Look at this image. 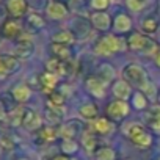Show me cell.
Here are the masks:
<instances>
[{"instance_id": "cell-1", "label": "cell", "mask_w": 160, "mask_h": 160, "mask_svg": "<svg viewBox=\"0 0 160 160\" xmlns=\"http://www.w3.org/2000/svg\"><path fill=\"white\" fill-rule=\"evenodd\" d=\"M127 49V41L116 35H104L94 44V52L102 57H110Z\"/></svg>"}, {"instance_id": "cell-2", "label": "cell", "mask_w": 160, "mask_h": 160, "mask_svg": "<svg viewBox=\"0 0 160 160\" xmlns=\"http://www.w3.org/2000/svg\"><path fill=\"white\" fill-rule=\"evenodd\" d=\"M122 132L124 135L138 148H143V149H148L151 144H152V135L148 132V129L140 124V122H127L124 127H122Z\"/></svg>"}, {"instance_id": "cell-3", "label": "cell", "mask_w": 160, "mask_h": 160, "mask_svg": "<svg viewBox=\"0 0 160 160\" xmlns=\"http://www.w3.org/2000/svg\"><path fill=\"white\" fill-rule=\"evenodd\" d=\"M122 78L127 80L132 87H137L138 91H143V93L151 85L149 80H148L146 71L140 64H137V63H129L127 66H124V69H122Z\"/></svg>"}, {"instance_id": "cell-4", "label": "cell", "mask_w": 160, "mask_h": 160, "mask_svg": "<svg viewBox=\"0 0 160 160\" xmlns=\"http://www.w3.org/2000/svg\"><path fill=\"white\" fill-rule=\"evenodd\" d=\"M127 47L132 52H140V53H157V44L152 41L149 36L140 32L130 33L127 38Z\"/></svg>"}, {"instance_id": "cell-5", "label": "cell", "mask_w": 160, "mask_h": 160, "mask_svg": "<svg viewBox=\"0 0 160 160\" xmlns=\"http://www.w3.org/2000/svg\"><path fill=\"white\" fill-rule=\"evenodd\" d=\"M129 113H130V105L127 104V101H119V99L112 101L107 105V108H105L107 118L110 121H113V122H118V121L126 119L129 116Z\"/></svg>"}, {"instance_id": "cell-6", "label": "cell", "mask_w": 160, "mask_h": 160, "mask_svg": "<svg viewBox=\"0 0 160 160\" xmlns=\"http://www.w3.org/2000/svg\"><path fill=\"white\" fill-rule=\"evenodd\" d=\"M82 129H83L82 121H78V119H69V121L63 122L58 130H60L61 140H74L80 132H82Z\"/></svg>"}, {"instance_id": "cell-7", "label": "cell", "mask_w": 160, "mask_h": 160, "mask_svg": "<svg viewBox=\"0 0 160 160\" xmlns=\"http://www.w3.org/2000/svg\"><path fill=\"white\" fill-rule=\"evenodd\" d=\"M21 124L27 129V130H39L42 126H41V116H39V113L36 112V110H33V108H30V107H27V108H24V112H22V121H21Z\"/></svg>"}, {"instance_id": "cell-8", "label": "cell", "mask_w": 160, "mask_h": 160, "mask_svg": "<svg viewBox=\"0 0 160 160\" xmlns=\"http://www.w3.org/2000/svg\"><path fill=\"white\" fill-rule=\"evenodd\" d=\"M2 35L8 39L18 41L22 35V24L19 22V19H13V18L5 19L2 24Z\"/></svg>"}, {"instance_id": "cell-9", "label": "cell", "mask_w": 160, "mask_h": 160, "mask_svg": "<svg viewBox=\"0 0 160 160\" xmlns=\"http://www.w3.org/2000/svg\"><path fill=\"white\" fill-rule=\"evenodd\" d=\"M5 8H7V13L10 14V18L19 19L27 14L28 3H27V0H7Z\"/></svg>"}, {"instance_id": "cell-10", "label": "cell", "mask_w": 160, "mask_h": 160, "mask_svg": "<svg viewBox=\"0 0 160 160\" xmlns=\"http://www.w3.org/2000/svg\"><path fill=\"white\" fill-rule=\"evenodd\" d=\"M90 22L99 32H107V30H110V27H113L112 18L105 11H94V13H91Z\"/></svg>"}, {"instance_id": "cell-11", "label": "cell", "mask_w": 160, "mask_h": 160, "mask_svg": "<svg viewBox=\"0 0 160 160\" xmlns=\"http://www.w3.org/2000/svg\"><path fill=\"white\" fill-rule=\"evenodd\" d=\"M112 93L119 101H127L132 96V85L124 78H118L112 83Z\"/></svg>"}, {"instance_id": "cell-12", "label": "cell", "mask_w": 160, "mask_h": 160, "mask_svg": "<svg viewBox=\"0 0 160 160\" xmlns=\"http://www.w3.org/2000/svg\"><path fill=\"white\" fill-rule=\"evenodd\" d=\"M46 71L57 75V77H63L69 74V63L68 61H61L55 57H50L46 61Z\"/></svg>"}, {"instance_id": "cell-13", "label": "cell", "mask_w": 160, "mask_h": 160, "mask_svg": "<svg viewBox=\"0 0 160 160\" xmlns=\"http://www.w3.org/2000/svg\"><path fill=\"white\" fill-rule=\"evenodd\" d=\"M46 13H47V16H49L50 19H53V21H61V19H64V18L69 14V8H68V5L63 3V2L52 0V2L47 5V8H46Z\"/></svg>"}, {"instance_id": "cell-14", "label": "cell", "mask_w": 160, "mask_h": 160, "mask_svg": "<svg viewBox=\"0 0 160 160\" xmlns=\"http://www.w3.org/2000/svg\"><path fill=\"white\" fill-rule=\"evenodd\" d=\"M72 35L75 36V39H85L90 33H91V24L90 21L83 19V18H77L72 21Z\"/></svg>"}, {"instance_id": "cell-15", "label": "cell", "mask_w": 160, "mask_h": 160, "mask_svg": "<svg viewBox=\"0 0 160 160\" xmlns=\"http://www.w3.org/2000/svg\"><path fill=\"white\" fill-rule=\"evenodd\" d=\"M105 83L98 77V75H90L85 78V88L90 91V94H93L94 98H102L105 94Z\"/></svg>"}, {"instance_id": "cell-16", "label": "cell", "mask_w": 160, "mask_h": 160, "mask_svg": "<svg viewBox=\"0 0 160 160\" xmlns=\"http://www.w3.org/2000/svg\"><path fill=\"white\" fill-rule=\"evenodd\" d=\"M35 52V46L27 38H19L14 44V55L18 58H30Z\"/></svg>"}, {"instance_id": "cell-17", "label": "cell", "mask_w": 160, "mask_h": 160, "mask_svg": "<svg viewBox=\"0 0 160 160\" xmlns=\"http://www.w3.org/2000/svg\"><path fill=\"white\" fill-rule=\"evenodd\" d=\"M58 78H60V77H57V75H53V74H50V72L44 71L41 75H38V85H41V88L50 94L52 91H55V90H57Z\"/></svg>"}, {"instance_id": "cell-18", "label": "cell", "mask_w": 160, "mask_h": 160, "mask_svg": "<svg viewBox=\"0 0 160 160\" xmlns=\"http://www.w3.org/2000/svg\"><path fill=\"white\" fill-rule=\"evenodd\" d=\"M49 49H50L52 57H55V58H58V60H61V61H68V63H71V60H72V50H71L69 46L52 42Z\"/></svg>"}, {"instance_id": "cell-19", "label": "cell", "mask_w": 160, "mask_h": 160, "mask_svg": "<svg viewBox=\"0 0 160 160\" xmlns=\"http://www.w3.org/2000/svg\"><path fill=\"white\" fill-rule=\"evenodd\" d=\"M11 98H13L14 102L25 104V102H28L30 98H32V90H30V87H28L27 83H21V85H18V87L13 88Z\"/></svg>"}, {"instance_id": "cell-20", "label": "cell", "mask_w": 160, "mask_h": 160, "mask_svg": "<svg viewBox=\"0 0 160 160\" xmlns=\"http://www.w3.org/2000/svg\"><path fill=\"white\" fill-rule=\"evenodd\" d=\"M132 28V19L126 13H119L113 21V30L116 33H127Z\"/></svg>"}, {"instance_id": "cell-21", "label": "cell", "mask_w": 160, "mask_h": 160, "mask_svg": "<svg viewBox=\"0 0 160 160\" xmlns=\"http://www.w3.org/2000/svg\"><path fill=\"white\" fill-rule=\"evenodd\" d=\"M46 121L49 122V126H61L63 124V112H60V108L47 104L46 107Z\"/></svg>"}, {"instance_id": "cell-22", "label": "cell", "mask_w": 160, "mask_h": 160, "mask_svg": "<svg viewBox=\"0 0 160 160\" xmlns=\"http://www.w3.org/2000/svg\"><path fill=\"white\" fill-rule=\"evenodd\" d=\"M80 143H82V146L85 148V151L90 152V154H96L98 149H99V140L93 132H85Z\"/></svg>"}, {"instance_id": "cell-23", "label": "cell", "mask_w": 160, "mask_h": 160, "mask_svg": "<svg viewBox=\"0 0 160 160\" xmlns=\"http://www.w3.org/2000/svg\"><path fill=\"white\" fill-rule=\"evenodd\" d=\"M78 115L82 116L83 119L87 121H93V119H98V115H99V108L94 102H87L83 105H80L78 108Z\"/></svg>"}, {"instance_id": "cell-24", "label": "cell", "mask_w": 160, "mask_h": 160, "mask_svg": "<svg viewBox=\"0 0 160 160\" xmlns=\"http://www.w3.org/2000/svg\"><path fill=\"white\" fill-rule=\"evenodd\" d=\"M58 137H60V130L53 126H42L38 130V138H39V141H44V143H50V141L57 140Z\"/></svg>"}, {"instance_id": "cell-25", "label": "cell", "mask_w": 160, "mask_h": 160, "mask_svg": "<svg viewBox=\"0 0 160 160\" xmlns=\"http://www.w3.org/2000/svg\"><path fill=\"white\" fill-rule=\"evenodd\" d=\"M144 122L155 132H160V107H152L146 116H144Z\"/></svg>"}, {"instance_id": "cell-26", "label": "cell", "mask_w": 160, "mask_h": 160, "mask_svg": "<svg viewBox=\"0 0 160 160\" xmlns=\"http://www.w3.org/2000/svg\"><path fill=\"white\" fill-rule=\"evenodd\" d=\"M93 129L99 133V135H108L113 132V121H110L107 116L98 118L93 124Z\"/></svg>"}, {"instance_id": "cell-27", "label": "cell", "mask_w": 160, "mask_h": 160, "mask_svg": "<svg viewBox=\"0 0 160 160\" xmlns=\"http://www.w3.org/2000/svg\"><path fill=\"white\" fill-rule=\"evenodd\" d=\"M96 75L102 80L105 85H108L110 82H113V78H115V69H113L112 64H108V63H102V64L99 66Z\"/></svg>"}, {"instance_id": "cell-28", "label": "cell", "mask_w": 160, "mask_h": 160, "mask_svg": "<svg viewBox=\"0 0 160 160\" xmlns=\"http://www.w3.org/2000/svg\"><path fill=\"white\" fill-rule=\"evenodd\" d=\"M27 25H28L30 28H33V30H42V28L47 25V22H46V19H44L39 13L32 11V13L27 14Z\"/></svg>"}, {"instance_id": "cell-29", "label": "cell", "mask_w": 160, "mask_h": 160, "mask_svg": "<svg viewBox=\"0 0 160 160\" xmlns=\"http://www.w3.org/2000/svg\"><path fill=\"white\" fill-rule=\"evenodd\" d=\"M74 41H75V36H74V35H72V32H69V30L57 32L55 35H52V42H57V44L71 46Z\"/></svg>"}, {"instance_id": "cell-30", "label": "cell", "mask_w": 160, "mask_h": 160, "mask_svg": "<svg viewBox=\"0 0 160 160\" xmlns=\"http://www.w3.org/2000/svg\"><path fill=\"white\" fill-rule=\"evenodd\" d=\"M94 157H96V160H115L116 158V152L110 146H101L98 149V152L94 154Z\"/></svg>"}, {"instance_id": "cell-31", "label": "cell", "mask_w": 160, "mask_h": 160, "mask_svg": "<svg viewBox=\"0 0 160 160\" xmlns=\"http://www.w3.org/2000/svg\"><path fill=\"white\" fill-rule=\"evenodd\" d=\"M158 21L155 19V18H152V16H149V18H146L144 21H143V24H141V30L146 33V35H151V33H155V32H158Z\"/></svg>"}, {"instance_id": "cell-32", "label": "cell", "mask_w": 160, "mask_h": 160, "mask_svg": "<svg viewBox=\"0 0 160 160\" xmlns=\"http://www.w3.org/2000/svg\"><path fill=\"white\" fill-rule=\"evenodd\" d=\"M49 104L57 107V108H61L64 104H66V94H63L60 90H55L49 94Z\"/></svg>"}, {"instance_id": "cell-33", "label": "cell", "mask_w": 160, "mask_h": 160, "mask_svg": "<svg viewBox=\"0 0 160 160\" xmlns=\"http://www.w3.org/2000/svg\"><path fill=\"white\" fill-rule=\"evenodd\" d=\"M60 149L64 155H72L78 151V143L75 140H61L60 143Z\"/></svg>"}, {"instance_id": "cell-34", "label": "cell", "mask_w": 160, "mask_h": 160, "mask_svg": "<svg viewBox=\"0 0 160 160\" xmlns=\"http://www.w3.org/2000/svg\"><path fill=\"white\" fill-rule=\"evenodd\" d=\"M132 102H133V107L137 110H144L148 107V98L143 91H135L132 94Z\"/></svg>"}, {"instance_id": "cell-35", "label": "cell", "mask_w": 160, "mask_h": 160, "mask_svg": "<svg viewBox=\"0 0 160 160\" xmlns=\"http://www.w3.org/2000/svg\"><path fill=\"white\" fill-rule=\"evenodd\" d=\"M3 57H5L7 66H8V69H10V74L18 72V71H19V68H21V63H19L18 57H14V55H3Z\"/></svg>"}, {"instance_id": "cell-36", "label": "cell", "mask_w": 160, "mask_h": 160, "mask_svg": "<svg viewBox=\"0 0 160 160\" xmlns=\"http://www.w3.org/2000/svg\"><path fill=\"white\" fill-rule=\"evenodd\" d=\"M16 148V143L13 138H10L8 135H2L0 137V149L2 151H13Z\"/></svg>"}, {"instance_id": "cell-37", "label": "cell", "mask_w": 160, "mask_h": 160, "mask_svg": "<svg viewBox=\"0 0 160 160\" xmlns=\"http://www.w3.org/2000/svg\"><path fill=\"white\" fill-rule=\"evenodd\" d=\"M91 8H94L96 11H105L110 5V0H90Z\"/></svg>"}, {"instance_id": "cell-38", "label": "cell", "mask_w": 160, "mask_h": 160, "mask_svg": "<svg viewBox=\"0 0 160 160\" xmlns=\"http://www.w3.org/2000/svg\"><path fill=\"white\" fill-rule=\"evenodd\" d=\"M126 3L130 11H140L144 7V0H126Z\"/></svg>"}, {"instance_id": "cell-39", "label": "cell", "mask_w": 160, "mask_h": 160, "mask_svg": "<svg viewBox=\"0 0 160 160\" xmlns=\"http://www.w3.org/2000/svg\"><path fill=\"white\" fill-rule=\"evenodd\" d=\"M8 75H11V74H10V69H8V66H7L5 57L0 55V80H2V78H7Z\"/></svg>"}, {"instance_id": "cell-40", "label": "cell", "mask_w": 160, "mask_h": 160, "mask_svg": "<svg viewBox=\"0 0 160 160\" xmlns=\"http://www.w3.org/2000/svg\"><path fill=\"white\" fill-rule=\"evenodd\" d=\"M50 160H69V157L64 155V154H60V155H53Z\"/></svg>"}, {"instance_id": "cell-41", "label": "cell", "mask_w": 160, "mask_h": 160, "mask_svg": "<svg viewBox=\"0 0 160 160\" xmlns=\"http://www.w3.org/2000/svg\"><path fill=\"white\" fill-rule=\"evenodd\" d=\"M155 64L160 68V50H157V53H155Z\"/></svg>"}, {"instance_id": "cell-42", "label": "cell", "mask_w": 160, "mask_h": 160, "mask_svg": "<svg viewBox=\"0 0 160 160\" xmlns=\"http://www.w3.org/2000/svg\"><path fill=\"white\" fill-rule=\"evenodd\" d=\"M157 35H158V41H160V28H158V32H157Z\"/></svg>"}, {"instance_id": "cell-43", "label": "cell", "mask_w": 160, "mask_h": 160, "mask_svg": "<svg viewBox=\"0 0 160 160\" xmlns=\"http://www.w3.org/2000/svg\"><path fill=\"white\" fill-rule=\"evenodd\" d=\"M157 99H158V102H160V91H158V94H157Z\"/></svg>"}, {"instance_id": "cell-44", "label": "cell", "mask_w": 160, "mask_h": 160, "mask_svg": "<svg viewBox=\"0 0 160 160\" xmlns=\"http://www.w3.org/2000/svg\"><path fill=\"white\" fill-rule=\"evenodd\" d=\"M57 2H63V3H64V0H57Z\"/></svg>"}, {"instance_id": "cell-45", "label": "cell", "mask_w": 160, "mask_h": 160, "mask_svg": "<svg viewBox=\"0 0 160 160\" xmlns=\"http://www.w3.org/2000/svg\"><path fill=\"white\" fill-rule=\"evenodd\" d=\"M19 160H30V158H19Z\"/></svg>"}, {"instance_id": "cell-46", "label": "cell", "mask_w": 160, "mask_h": 160, "mask_svg": "<svg viewBox=\"0 0 160 160\" xmlns=\"http://www.w3.org/2000/svg\"><path fill=\"white\" fill-rule=\"evenodd\" d=\"M158 10H160V0H158Z\"/></svg>"}, {"instance_id": "cell-47", "label": "cell", "mask_w": 160, "mask_h": 160, "mask_svg": "<svg viewBox=\"0 0 160 160\" xmlns=\"http://www.w3.org/2000/svg\"><path fill=\"white\" fill-rule=\"evenodd\" d=\"M122 160H127V158H122Z\"/></svg>"}]
</instances>
